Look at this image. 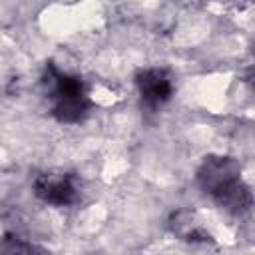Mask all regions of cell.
I'll list each match as a JSON object with an SVG mask.
<instances>
[{"label": "cell", "mask_w": 255, "mask_h": 255, "mask_svg": "<svg viewBox=\"0 0 255 255\" xmlns=\"http://www.w3.org/2000/svg\"><path fill=\"white\" fill-rule=\"evenodd\" d=\"M42 84L50 102V112L60 124H80L88 116L92 100L80 76L48 66Z\"/></svg>", "instance_id": "6da1fadb"}, {"label": "cell", "mask_w": 255, "mask_h": 255, "mask_svg": "<svg viewBox=\"0 0 255 255\" xmlns=\"http://www.w3.org/2000/svg\"><path fill=\"white\" fill-rule=\"evenodd\" d=\"M133 84L141 102L151 110L161 108L173 96V78L165 68H159V66L141 68L135 74Z\"/></svg>", "instance_id": "277c9868"}, {"label": "cell", "mask_w": 255, "mask_h": 255, "mask_svg": "<svg viewBox=\"0 0 255 255\" xmlns=\"http://www.w3.org/2000/svg\"><path fill=\"white\" fill-rule=\"evenodd\" d=\"M195 181L199 189L215 203L221 195L243 181V169L239 159L223 153H213L201 159L195 169Z\"/></svg>", "instance_id": "7a4b0ae2"}, {"label": "cell", "mask_w": 255, "mask_h": 255, "mask_svg": "<svg viewBox=\"0 0 255 255\" xmlns=\"http://www.w3.org/2000/svg\"><path fill=\"white\" fill-rule=\"evenodd\" d=\"M245 82H247L249 92H251V94H253V98H255V70H253V72L247 76V80H245Z\"/></svg>", "instance_id": "5b68a950"}, {"label": "cell", "mask_w": 255, "mask_h": 255, "mask_svg": "<svg viewBox=\"0 0 255 255\" xmlns=\"http://www.w3.org/2000/svg\"><path fill=\"white\" fill-rule=\"evenodd\" d=\"M32 193L46 205L70 207L80 201L82 187L76 175L66 171H44L34 177Z\"/></svg>", "instance_id": "3957f363"}]
</instances>
